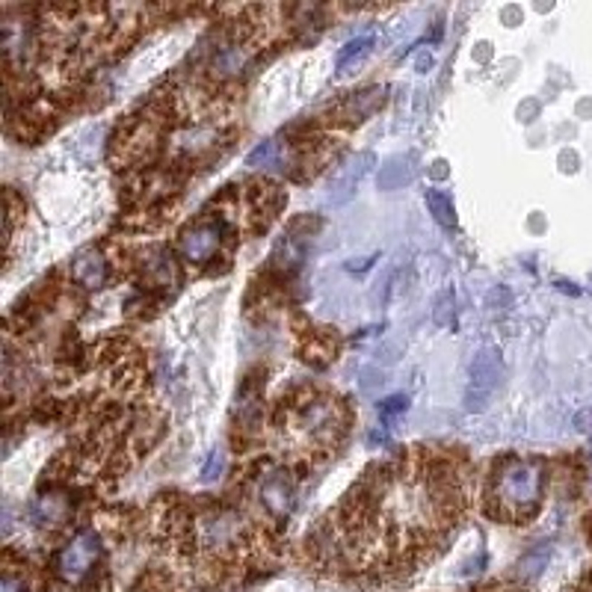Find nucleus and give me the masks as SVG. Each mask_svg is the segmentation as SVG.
Wrapping results in <instances>:
<instances>
[{
	"mask_svg": "<svg viewBox=\"0 0 592 592\" xmlns=\"http://www.w3.org/2000/svg\"><path fill=\"white\" fill-rule=\"evenodd\" d=\"M542 480L545 471L539 462L530 460H516L500 468L498 477V500L510 516H528V512L536 510L542 495Z\"/></svg>",
	"mask_w": 592,
	"mask_h": 592,
	"instance_id": "obj_1",
	"label": "nucleus"
},
{
	"mask_svg": "<svg viewBox=\"0 0 592 592\" xmlns=\"http://www.w3.org/2000/svg\"><path fill=\"white\" fill-rule=\"evenodd\" d=\"M222 234H226V226H222V222H199V226L187 228L181 234V249L189 261L202 264L219 249Z\"/></svg>",
	"mask_w": 592,
	"mask_h": 592,
	"instance_id": "obj_4",
	"label": "nucleus"
},
{
	"mask_svg": "<svg viewBox=\"0 0 592 592\" xmlns=\"http://www.w3.org/2000/svg\"><path fill=\"white\" fill-rule=\"evenodd\" d=\"M444 175H448V163H444V160H435V163H432V178H444Z\"/></svg>",
	"mask_w": 592,
	"mask_h": 592,
	"instance_id": "obj_22",
	"label": "nucleus"
},
{
	"mask_svg": "<svg viewBox=\"0 0 592 592\" xmlns=\"http://www.w3.org/2000/svg\"><path fill=\"white\" fill-rule=\"evenodd\" d=\"M98 557H102V539H98V533L83 530L57 554L53 568H57V575L65 580V584H81V580L92 572Z\"/></svg>",
	"mask_w": 592,
	"mask_h": 592,
	"instance_id": "obj_2",
	"label": "nucleus"
},
{
	"mask_svg": "<svg viewBox=\"0 0 592 592\" xmlns=\"http://www.w3.org/2000/svg\"><path fill=\"white\" fill-rule=\"evenodd\" d=\"M371 163H374V154H359L347 170H344L338 178H335V184L329 187L332 193H329V199L332 202H344V199H350L353 196V189H355V184L362 181L364 178V172L371 170Z\"/></svg>",
	"mask_w": 592,
	"mask_h": 592,
	"instance_id": "obj_9",
	"label": "nucleus"
},
{
	"mask_svg": "<svg viewBox=\"0 0 592 592\" xmlns=\"http://www.w3.org/2000/svg\"><path fill=\"white\" fill-rule=\"evenodd\" d=\"M0 592H27L24 580H18L15 575H4V584H0Z\"/></svg>",
	"mask_w": 592,
	"mask_h": 592,
	"instance_id": "obj_21",
	"label": "nucleus"
},
{
	"mask_svg": "<svg viewBox=\"0 0 592 592\" xmlns=\"http://www.w3.org/2000/svg\"><path fill=\"white\" fill-rule=\"evenodd\" d=\"M383 104H385V89L374 86V89H364V92H359V95H350L347 102L341 104V113L347 119H353V121H362L371 113H376Z\"/></svg>",
	"mask_w": 592,
	"mask_h": 592,
	"instance_id": "obj_10",
	"label": "nucleus"
},
{
	"mask_svg": "<svg viewBox=\"0 0 592 592\" xmlns=\"http://www.w3.org/2000/svg\"><path fill=\"white\" fill-rule=\"evenodd\" d=\"M338 409L329 400H317V403H311L306 412H303V427L308 435H315V439H332L335 432H338Z\"/></svg>",
	"mask_w": 592,
	"mask_h": 592,
	"instance_id": "obj_6",
	"label": "nucleus"
},
{
	"mask_svg": "<svg viewBox=\"0 0 592 592\" xmlns=\"http://www.w3.org/2000/svg\"><path fill=\"white\" fill-rule=\"evenodd\" d=\"M409 409V400L403 394H394V397H388L379 403V415L383 418H397V415H403V412Z\"/></svg>",
	"mask_w": 592,
	"mask_h": 592,
	"instance_id": "obj_19",
	"label": "nucleus"
},
{
	"mask_svg": "<svg viewBox=\"0 0 592 592\" xmlns=\"http://www.w3.org/2000/svg\"><path fill=\"white\" fill-rule=\"evenodd\" d=\"M142 278L154 287H170L178 282V267L172 261V255L166 249H151L142 255Z\"/></svg>",
	"mask_w": 592,
	"mask_h": 592,
	"instance_id": "obj_7",
	"label": "nucleus"
},
{
	"mask_svg": "<svg viewBox=\"0 0 592 592\" xmlns=\"http://www.w3.org/2000/svg\"><path fill=\"white\" fill-rule=\"evenodd\" d=\"M72 276L81 282L83 287H102L107 282V261L102 258V252L95 249H83L72 264Z\"/></svg>",
	"mask_w": 592,
	"mask_h": 592,
	"instance_id": "obj_8",
	"label": "nucleus"
},
{
	"mask_svg": "<svg viewBox=\"0 0 592 592\" xmlns=\"http://www.w3.org/2000/svg\"><path fill=\"white\" fill-rule=\"evenodd\" d=\"M69 512H72V504H69V498H63V495H44L33 504V519H36V524H42V528L44 524H63L69 519Z\"/></svg>",
	"mask_w": 592,
	"mask_h": 592,
	"instance_id": "obj_11",
	"label": "nucleus"
},
{
	"mask_svg": "<svg viewBox=\"0 0 592 592\" xmlns=\"http://www.w3.org/2000/svg\"><path fill=\"white\" fill-rule=\"evenodd\" d=\"M448 303H453V294H451V290H444L442 299L435 303V323H439V326L448 323Z\"/></svg>",
	"mask_w": 592,
	"mask_h": 592,
	"instance_id": "obj_20",
	"label": "nucleus"
},
{
	"mask_svg": "<svg viewBox=\"0 0 592 592\" xmlns=\"http://www.w3.org/2000/svg\"><path fill=\"white\" fill-rule=\"evenodd\" d=\"M500 379H504V362L495 347H486L474 355L471 362V383H468V409H483L489 397L495 394Z\"/></svg>",
	"mask_w": 592,
	"mask_h": 592,
	"instance_id": "obj_3",
	"label": "nucleus"
},
{
	"mask_svg": "<svg viewBox=\"0 0 592 592\" xmlns=\"http://www.w3.org/2000/svg\"><path fill=\"white\" fill-rule=\"evenodd\" d=\"M374 48V36H359V39H350L344 48L338 51V72L341 74H350L355 65H359L367 53Z\"/></svg>",
	"mask_w": 592,
	"mask_h": 592,
	"instance_id": "obj_14",
	"label": "nucleus"
},
{
	"mask_svg": "<svg viewBox=\"0 0 592 592\" xmlns=\"http://www.w3.org/2000/svg\"><path fill=\"white\" fill-rule=\"evenodd\" d=\"M238 418L246 423V427H252L255 421L261 418V388L255 383H246L238 394Z\"/></svg>",
	"mask_w": 592,
	"mask_h": 592,
	"instance_id": "obj_15",
	"label": "nucleus"
},
{
	"mask_svg": "<svg viewBox=\"0 0 592 592\" xmlns=\"http://www.w3.org/2000/svg\"><path fill=\"white\" fill-rule=\"evenodd\" d=\"M276 160H278V142L267 140V142L255 145V149L249 151L246 166H252V170H270V166H276Z\"/></svg>",
	"mask_w": 592,
	"mask_h": 592,
	"instance_id": "obj_17",
	"label": "nucleus"
},
{
	"mask_svg": "<svg viewBox=\"0 0 592 592\" xmlns=\"http://www.w3.org/2000/svg\"><path fill=\"white\" fill-rule=\"evenodd\" d=\"M261 504L267 512L276 519H285L290 510H294V480L287 474L276 471L261 483Z\"/></svg>",
	"mask_w": 592,
	"mask_h": 592,
	"instance_id": "obj_5",
	"label": "nucleus"
},
{
	"mask_svg": "<svg viewBox=\"0 0 592 592\" xmlns=\"http://www.w3.org/2000/svg\"><path fill=\"white\" fill-rule=\"evenodd\" d=\"M427 208H430V214L435 217L439 226H444V228H453L456 226V210H453L451 196L439 193V189H430V193H427Z\"/></svg>",
	"mask_w": 592,
	"mask_h": 592,
	"instance_id": "obj_16",
	"label": "nucleus"
},
{
	"mask_svg": "<svg viewBox=\"0 0 592 592\" xmlns=\"http://www.w3.org/2000/svg\"><path fill=\"white\" fill-rule=\"evenodd\" d=\"M246 63H249V48H243V44H222L214 57V69L219 74H240L246 69Z\"/></svg>",
	"mask_w": 592,
	"mask_h": 592,
	"instance_id": "obj_13",
	"label": "nucleus"
},
{
	"mask_svg": "<svg viewBox=\"0 0 592 592\" xmlns=\"http://www.w3.org/2000/svg\"><path fill=\"white\" fill-rule=\"evenodd\" d=\"M222 471H226V453L222 451H214L205 460L202 465V471H199V477H202V483H214V480L222 477Z\"/></svg>",
	"mask_w": 592,
	"mask_h": 592,
	"instance_id": "obj_18",
	"label": "nucleus"
},
{
	"mask_svg": "<svg viewBox=\"0 0 592 592\" xmlns=\"http://www.w3.org/2000/svg\"><path fill=\"white\" fill-rule=\"evenodd\" d=\"M412 178H415V166H412L409 158H391V160H385L383 170H379V187L400 189L403 184H409Z\"/></svg>",
	"mask_w": 592,
	"mask_h": 592,
	"instance_id": "obj_12",
	"label": "nucleus"
}]
</instances>
